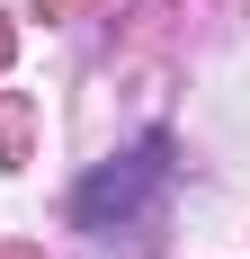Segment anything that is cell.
<instances>
[{
	"instance_id": "cell-3",
	"label": "cell",
	"mask_w": 250,
	"mask_h": 259,
	"mask_svg": "<svg viewBox=\"0 0 250 259\" xmlns=\"http://www.w3.org/2000/svg\"><path fill=\"white\" fill-rule=\"evenodd\" d=\"M0 63H9V27H0Z\"/></svg>"
},
{
	"instance_id": "cell-1",
	"label": "cell",
	"mask_w": 250,
	"mask_h": 259,
	"mask_svg": "<svg viewBox=\"0 0 250 259\" xmlns=\"http://www.w3.org/2000/svg\"><path fill=\"white\" fill-rule=\"evenodd\" d=\"M170 179V143H143V152L125 161V170H99V179L80 188V224H107V214H134L152 188Z\"/></svg>"
},
{
	"instance_id": "cell-2",
	"label": "cell",
	"mask_w": 250,
	"mask_h": 259,
	"mask_svg": "<svg viewBox=\"0 0 250 259\" xmlns=\"http://www.w3.org/2000/svg\"><path fill=\"white\" fill-rule=\"evenodd\" d=\"M36 9H45V18H54V9H72V0H36Z\"/></svg>"
}]
</instances>
